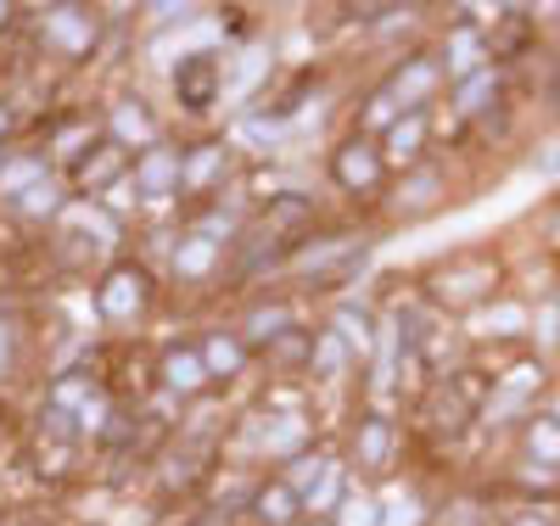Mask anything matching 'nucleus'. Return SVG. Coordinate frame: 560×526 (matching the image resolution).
Returning <instances> with one entry per match:
<instances>
[{
  "label": "nucleus",
  "mask_w": 560,
  "mask_h": 526,
  "mask_svg": "<svg viewBox=\"0 0 560 526\" xmlns=\"http://www.w3.org/2000/svg\"><path fill=\"white\" fill-rule=\"evenodd\" d=\"M174 95H179L185 113H208L213 95H219V68H213V57H185V62L174 68Z\"/></svg>",
  "instance_id": "1"
},
{
  "label": "nucleus",
  "mask_w": 560,
  "mask_h": 526,
  "mask_svg": "<svg viewBox=\"0 0 560 526\" xmlns=\"http://www.w3.org/2000/svg\"><path fill=\"white\" fill-rule=\"evenodd\" d=\"M376 174H382V163H376V147H370V140H348V147L337 152V179L348 190H370Z\"/></svg>",
  "instance_id": "2"
},
{
  "label": "nucleus",
  "mask_w": 560,
  "mask_h": 526,
  "mask_svg": "<svg viewBox=\"0 0 560 526\" xmlns=\"http://www.w3.org/2000/svg\"><path fill=\"white\" fill-rule=\"evenodd\" d=\"M113 174H124V152L113 147V140H102L96 152H84V157H79V168H73V179H79L84 190H102Z\"/></svg>",
  "instance_id": "3"
},
{
  "label": "nucleus",
  "mask_w": 560,
  "mask_h": 526,
  "mask_svg": "<svg viewBox=\"0 0 560 526\" xmlns=\"http://www.w3.org/2000/svg\"><path fill=\"white\" fill-rule=\"evenodd\" d=\"M140 303H147V280H140L135 269H118V274L107 280L102 308H107V314H129V308H140Z\"/></svg>",
  "instance_id": "4"
},
{
  "label": "nucleus",
  "mask_w": 560,
  "mask_h": 526,
  "mask_svg": "<svg viewBox=\"0 0 560 526\" xmlns=\"http://www.w3.org/2000/svg\"><path fill=\"white\" fill-rule=\"evenodd\" d=\"M359 459H364V465H382V459H387V420H364V432H359Z\"/></svg>",
  "instance_id": "5"
},
{
  "label": "nucleus",
  "mask_w": 560,
  "mask_h": 526,
  "mask_svg": "<svg viewBox=\"0 0 560 526\" xmlns=\"http://www.w3.org/2000/svg\"><path fill=\"white\" fill-rule=\"evenodd\" d=\"M420 135H427V118H420V113H409L404 124H393V157H409L420 147Z\"/></svg>",
  "instance_id": "6"
},
{
  "label": "nucleus",
  "mask_w": 560,
  "mask_h": 526,
  "mask_svg": "<svg viewBox=\"0 0 560 526\" xmlns=\"http://www.w3.org/2000/svg\"><path fill=\"white\" fill-rule=\"evenodd\" d=\"M168 381H174L179 393H191V387H202V364H197L191 353H174V359H168Z\"/></svg>",
  "instance_id": "7"
},
{
  "label": "nucleus",
  "mask_w": 560,
  "mask_h": 526,
  "mask_svg": "<svg viewBox=\"0 0 560 526\" xmlns=\"http://www.w3.org/2000/svg\"><path fill=\"white\" fill-rule=\"evenodd\" d=\"M269 353H275L280 364H298V359L308 353V342H303V330H280V337H269Z\"/></svg>",
  "instance_id": "8"
},
{
  "label": "nucleus",
  "mask_w": 560,
  "mask_h": 526,
  "mask_svg": "<svg viewBox=\"0 0 560 526\" xmlns=\"http://www.w3.org/2000/svg\"><path fill=\"white\" fill-rule=\"evenodd\" d=\"M287 510H292V493H287V488H269V493L258 499V515H264V521H275V526H287V521H292Z\"/></svg>",
  "instance_id": "9"
},
{
  "label": "nucleus",
  "mask_w": 560,
  "mask_h": 526,
  "mask_svg": "<svg viewBox=\"0 0 560 526\" xmlns=\"http://www.w3.org/2000/svg\"><path fill=\"white\" fill-rule=\"evenodd\" d=\"M140 179H147V185H168V179H179V163H168V152H152V163H140Z\"/></svg>",
  "instance_id": "10"
},
{
  "label": "nucleus",
  "mask_w": 560,
  "mask_h": 526,
  "mask_svg": "<svg viewBox=\"0 0 560 526\" xmlns=\"http://www.w3.org/2000/svg\"><path fill=\"white\" fill-rule=\"evenodd\" d=\"M208 364H213V370H236L242 353H236V348H224V342H213V348H208Z\"/></svg>",
  "instance_id": "11"
},
{
  "label": "nucleus",
  "mask_w": 560,
  "mask_h": 526,
  "mask_svg": "<svg viewBox=\"0 0 560 526\" xmlns=\"http://www.w3.org/2000/svg\"><path fill=\"white\" fill-rule=\"evenodd\" d=\"M533 443H538V448H544L549 459H560V437L549 432V425H538V432H533Z\"/></svg>",
  "instance_id": "12"
},
{
  "label": "nucleus",
  "mask_w": 560,
  "mask_h": 526,
  "mask_svg": "<svg viewBox=\"0 0 560 526\" xmlns=\"http://www.w3.org/2000/svg\"><path fill=\"white\" fill-rule=\"evenodd\" d=\"M393 118V95H376V102H370V124H387Z\"/></svg>",
  "instance_id": "13"
},
{
  "label": "nucleus",
  "mask_w": 560,
  "mask_h": 526,
  "mask_svg": "<svg viewBox=\"0 0 560 526\" xmlns=\"http://www.w3.org/2000/svg\"><path fill=\"white\" fill-rule=\"evenodd\" d=\"M488 84H493V73H488V79H477L471 90H465V95H459V102H465V107H477V102H482V90H488Z\"/></svg>",
  "instance_id": "14"
}]
</instances>
